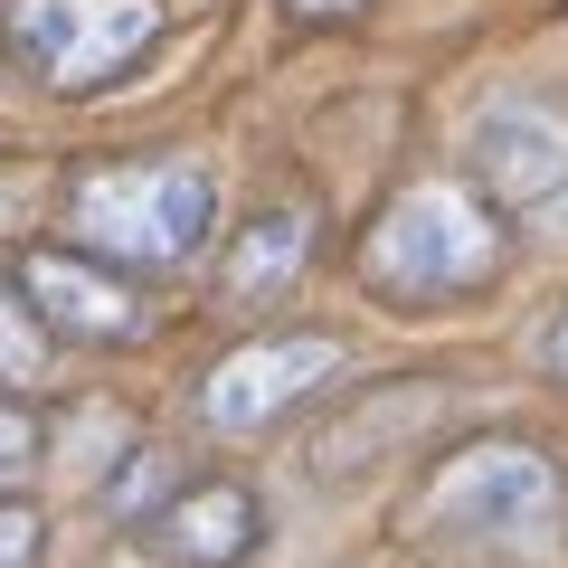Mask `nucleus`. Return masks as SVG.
<instances>
[{"label":"nucleus","instance_id":"nucleus-1","mask_svg":"<svg viewBox=\"0 0 568 568\" xmlns=\"http://www.w3.org/2000/svg\"><path fill=\"white\" fill-rule=\"evenodd\" d=\"M503 265H511L503 219L474 200V181L436 171V181H407L398 200L361 227L351 275H361V294H369V304H388V313H446V304L493 294Z\"/></svg>","mask_w":568,"mask_h":568},{"label":"nucleus","instance_id":"nucleus-2","mask_svg":"<svg viewBox=\"0 0 568 568\" xmlns=\"http://www.w3.org/2000/svg\"><path fill=\"white\" fill-rule=\"evenodd\" d=\"M58 246H77L104 275H171L219 237V181L181 152H142V162H85L58 190Z\"/></svg>","mask_w":568,"mask_h":568},{"label":"nucleus","instance_id":"nucleus-3","mask_svg":"<svg viewBox=\"0 0 568 568\" xmlns=\"http://www.w3.org/2000/svg\"><path fill=\"white\" fill-rule=\"evenodd\" d=\"M417 521L465 559L503 568H549L568 540V465L540 436H465L446 465L426 474Z\"/></svg>","mask_w":568,"mask_h":568},{"label":"nucleus","instance_id":"nucleus-4","mask_svg":"<svg viewBox=\"0 0 568 568\" xmlns=\"http://www.w3.org/2000/svg\"><path fill=\"white\" fill-rule=\"evenodd\" d=\"M465 181L503 237L568 246V104L540 85H493L465 123Z\"/></svg>","mask_w":568,"mask_h":568},{"label":"nucleus","instance_id":"nucleus-5","mask_svg":"<svg viewBox=\"0 0 568 568\" xmlns=\"http://www.w3.org/2000/svg\"><path fill=\"white\" fill-rule=\"evenodd\" d=\"M162 39V0H0V58L39 95H104Z\"/></svg>","mask_w":568,"mask_h":568},{"label":"nucleus","instance_id":"nucleus-6","mask_svg":"<svg viewBox=\"0 0 568 568\" xmlns=\"http://www.w3.org/2000/svg\"><path fill=\"white\" fill-rule=\"evenodd\" d=\"M342 332H256V342L219 351L200 379V426H219V436H275L294 407L313 398V388L342 379Z\"/></svg>","mask_w":568,"mask_h":568},{"label":"nucleus","instance_id":"nucleus-7","mask_svg":"<svg viewBox=\"0 0 568 568\" xmlns=\"http://www.w3.org/2000/svg\"><path fill=\"white\" fill-rule=\"evenodd\" d=\"M10 294H20V313L39 323V342H133L142 332L133 284L104 275V265H85L77 246H58V237L10 265Z\"/></svg>","mask_w":568,"mask_h":568},{"label":"nucleus","instance_id":"nucleus-8","mask_svg":"<svg viewBox=\"0 0 568 568\" xmlns=\"http://www.w3.org/2000/svg\"><path fill=\"white\" fill-rule=\"evenodd\" d=\"M313 246H323V209L313 200H265L246 209L237 227H227L219 246V304H275V294H294V284L313 275Z\"/></svg>","mask_w":568,"mask_h":568},{"label":"nucleus","instance_id":"nucleus-9","mask_svg":"<svg viewBox=\"0 0 568 568\" xmlns=\"http://www.w3.org/2000/svg\"><path fill=\"white\" fill-rule=\"evenodd\" d=\"M142 540H152V559L162 568H237V559H256V540H265V503H256V484H181L152 521H142Z\"/></svg>","mask_w":568,"mask_h":568},{"label":"nucleus","instance_id":"nucleus-10","mask_svg":"<svg viewBox=\"0 0 568 568\" xmlns=\"http://www.w3.org/2000/svg\"><path fill=\"white\" fill-rule=\"evenodd\" d=\"M436 398H446V388H388V398L351 407V417L323 436V474H361L369 455H388L407 436V407H436Z\"/></svg>","mask_w":568,"mask_h":568},{"label":"nucleus","instance_id":"nucleus-11","mask_svg":"<svg viewBox=\"0 0 568 568\" xmlns=\"http://www.w3.org/2000/svg\"><path fill=\"white\" fill-rule=\"evenodd\" d=\"M181 484H190V474H181V455H171V446H133L114 474H104V511H114V521H152Z\"/></svg>","mask_w":568,"mask_h":568},{"label":"nucleus","instance_id":"nucleus-12","mask_svg":"<svg viewBox=\"0 0 568 568\" xmlns=\"http://www.w3.org/2000/svg\"><path fill=\"white\" fill-rule=\"evenodd\" d=\"M39 369H48V342H39V323L20 313V294L0 284V379L20 388V379H39Z\"/></svg>","mask_w":568,"mask_h":568},{"label":"nucleus","instance_id":"nucleus-13","mask_svg":"<svg viewBox=\"0 0 568 568\" xmlns=\"http://www.w3.org/2000/svg\"><path fill=\"white\" fill-rule=\"evenodd\" d=\"M39 559H48V511L10 493L0 503V568H39Z\"/></svg>","mask_w":568,"mask_h":568},{"label":"nucleus","instance_id":"nucleus-14","mask_svg":"<svg viewBox=\"0 0 568 568\" xmlns=\"http://www.w3.org/2000/svg\"><path fill=\"white\" fill-rule=\"evenodd\" d=\"M39 446H48V436H39V417H29L20 398H0V484H20V474L39 465Z\"/></svg>","mask_w":568,"mask_h":568},{"label":"nucleus","instance_id":"nucleus-15","mask_svg":"<svg viewBox=\"0 0 568 568\" xmlns=\"http://www.w3.org/2000/svg\"><path fill=\"white\" fill-rule=\"evenodd\" d=\"M540 369H549V379L568 388V304H559V313L540 323Z\"/></svg>","mask_w":568,"mask_h":568},{"label":"nucleus","instance_id":"nucleus-16","mask_svg":"<svg viewBox=\"0 0 568 568\" xmlns=\"http://www.w3.org/2000/svg\"><path fill=\"white\" fill-rule=\"evenodd\" d=\"M294 20H351V10H369V0H284Z\"/></svg>","mask_w":568,"mask_h":568},{"label":"nucleus","instance_id":"nucleus-17","mask_svg":"<svg viewBox=\"0 0 568 568\" xmlns=\"http://www.w3.org/2000/svg\"><path fill=\"white\" fill-rule=\"evenodd\" d=\"M10 209H20V181H10V171H0V219H10Z\"/></svg>","mask_w":568,"mask_h":568}]
</instances>
